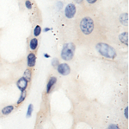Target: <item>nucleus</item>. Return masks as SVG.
<instances>
[{"mask_svg": "<svg viewBox=\"0 0 129 129\" xmlns=\"http://www.w3.org/2000/svg\"><path fill=\"white\" fill-rule=\"evenodd\" d=\"M74 1H75L76 3H82L83 2V0H74Z\"/></svg>", "mask_w": 129, "mask_h": 129, "instance_id": "22", "label": "nucleus"}, {"mask_svg": "<svg viewBox=\"0 0 129 129\" xmlns=\"http://www.w3.org/2000/svg\"><path fill=\"white\" fill-rule=\"evenodd\" d=\"M58 65H59V60L56 59V58H54V59L52 60V66H53V67H57Z\"/></svg>", "mask_w": 129, "mask_h": 129, "instance_id": "19", "label": "nucleus"}, {"mask_svg": "<svg viewBox=\"0 0 129 129\" xmlns=\"http://www.w3.org/2000/svg\"><path fill=\"white\" fill-rule=\"evenodd\" d=\"M13 110H14V106L9 105V106L4 107V108L2 109V114H3V115H8V114H11Z\"/></svg>", "mask_w": 129, "mask_h": 129, "instance_id": "10", "label": "nucleus"}, {"mask_svg": "<svg viewBox=\"0 0 129 129\" xmlns=\"http://www.w3.org/2000/svg\"><path fill=\"white\" fill-rule=\"evenodd\" d=\"M57 70L62 75H67L71 73V68L67 63H60L57 66Z\"/></svg>", "mask_w": 129, "mask_h": 129, "instance_id": "5", "label": "nucleus"}, {"mask_svg": "<svg viewBox=\"0 0 129 129\" xmlns=\"http://www.w3.org/2000/svg\"><path fill=\"white\" fill-rule=\"evenodd\" d=\"M33 109H34V106L33 104H30L28 108V112H27V117H30L32 115V113H33Z\"/></svg>", "mask_w": 129, "mask_h": 129, "instance_id": "16", "label": "nucleus"}, {"mask_svg": "<svg viewBox=\"0 0 129 129\" xmlns=\"http://www.w3.org/2000/svg\"><path fill=\"white\" fill-rule=\"evenodd\" d=\"M36 63V56L34 53L30 52L29 54L27 56V65H28V68H33L34 67Z\"/></svg>", "mask_w": 129, "mask_h": 129, "instance_id": "7", "label": "nucleus"}, {"mask_svg": "<svg viewBox=\"0 0 129 129\" xmlns=\"http://www.w3.org/2000/svg\"><path fill=\"white\" fill-rule=\"evenodd\" d=\"M120 22L123 25H128V13H122L120 17Z\"/></svg>", "mask_w": 129, "mask_h": 129, "instance_id": "12", "label": "nucleus"}, {"mask_svg": "<svg viewBox=\"0 0 129 129\" xmlns=\"http://www.w3.org/2000/svg\"><path fill=\"white\" fill-rule=\"evenodd\" d=\"M79 28H80L81 32L83 35H90L95 29L94 20L90 17H83L80 21V23H79Z\"/></svg>", "mask_w": 129, "mask_h": 129, "instance_id": "2", "label": "nucleus"}, {"mask_svg": "<svg viewBox=\"0 0 129 129\" xmlns=\"http://www.w3.org/2000/svg\"><path fill=\"white\" fill-rule=\"evenodd\" d=\"M38 43H39V42H38V39L36 37H34L32 38L31 40H30L29 42V48L31 50H35L36 49H37L38 47Z\"/></svg>", "mask_w": 129, "mask_h": 129, "instance_id": "11", "label": "nucleus"}, {"mask_svg": "<svg viewBox=\"0 0 129 129\" xmlns=\"http://www.w3.org/2000/svg\"><path fill=\"white\" fill-rule=\"evenodd\" d=\"M41 27L40 26V25H36L35 27H34V36L35 37H39L40 35H41Z\"/></svg>", "mask_w": 129, "mask_h": 129, "instance_id": "15", "label": "nucleus"}, {"mask_svg": "<svg viewBox=\"0 0 129 129\" xmlns=\"http://www.w3.org/2000/svg\"><path fill=\"white\" fill-rule=\"evenodd\" d=\"M26 96H27V92L26 91L22 92L21 95H20L19 99H18L17 102H16V103H17V105H20L21 103H23V101H24V100L26 99Z\"/></svg>", "mask_w": 129, "mask_h": 129, "instance_id": "14", "label": "nucleus"}, {"mask_svg": "<svg viewBox=\"0 0 129 129\" xmlns=\"http://www.w3.org/2000/svg\"><path fill=\"white\" fill-rule=\"evenodd\" d=\"M25 6L28 10H31L32 9V3L30 0H26L25 1Z\"/></svg>", "mask_w": 129, "mask_h": 129, "instance_id": "17", "label": "nucleus"}, {"mask_svg": "<svg viewBox=\"0 0 129 129\" xmlns=\"http://www.w3.org/2000/svg\"><path fill=\"white\" fill-rule=\"evenodd\" d=\"M128 109H129V108H128V107H127V108H125V117H126V119L127 120H128Z\"/></svg>", "mask_w": 129, "mask_h": 129, "instance_id": "20", "label": "nucleus"}, {"mask_svg": "<svg viewBox=\"0 0 129 129\" xmlns=\"http://www.w3.org/2000/svg\"><path fill=\"white\" fill-rule=\"evenodd\" d=\"M108 129H121V128H119V126H118V125L111 124V125H109V126H108Z\"/></svg>", "mask_w": 129, "mask_h": 129, "instance_id": "18", "label": "nucleus"}, {"mask_svg": "<svg viewBox=\"0 0 129 129\" xmlns=\"http://www.w3.org/2000/svg\"><path fill=\"white\" fill-rule=\"evenodd\" d=\"M23 77H24L25 79L28 80V81H30V80H31V78H32V70L30 69V68H27V69L25 70Z\"/></svg>", "mask_w": 129, "mask_h": 129, "instance_id": "13", "label": "nucleus"}, {"mask_svg": "<svg viewBox=\"0 0 129 129\" xmlns=\"http://www.w3.org/2000/svg\"><path fill=\"white\" fill-rule=\"evenodd\" d=\"M76 12H77V8H76L74 3H71L66 5V7H65V16L67 17V18H69V19L73 18Z\"/></svg>", "mask_w": 129, "mask_h": 129, "instance_id": "4", "label": "nucleus"}, {"mask_svg": "<svg viewBox=\"0 0 129 129\" xmlns=\"http://www.w3.org/2000/svg\"><path fill=\"white\" fill-rule=\"evenodd\" d=\"M86 2L89 4H94L97 2V0H86Z\"/></svg>", "mask_w": 129, "mask_h": 129, "instance_id": "21", "label": "nucleus"}, {"mask_svg": "<svg viewBox=\"0 0 129 129\" xmlns=\"http://www.w3.org/2000/svg\"><path fill=\"white\" fill-rule=\"evenodd\" d=\"M119 39L123 44L128 45V32H123L119 36Z\"/></svg>", "mask_w": 129, "mask_h": 129, "instance_id": "9", "label": "nucleus"}, {"mask_svg": "<svg viewBox=\"0 0 129 129\" xmlns=\"http://www.w3.org/2000/svg\"><path fill=\"white\" fill-rule=\"evenodd\" d=\"M57 82V78L55 76H52L50 77V79L48 80V82L47 84V88H46V91H47V94H49L52 90V88H53V86L56 84Z\"/></svg>", "mask_w": 129, "mask_h": 129, "instance_id": "8", "label": "nucleus"}, {"mask_svg": "<svg viewBox=\"0 0 129 129\" xmlns=\"http://www.w3.org/2000/svg\"><path fill=\"white\" fill-rule=\"evenodd\" d=\"M49 30H50V29H49V28H46V29H45V30H44V31H46V32H47V31H48Z\"/></svg>", "mask_w": 129, "mask_h": 129, "instance_id": "23", "label": "nucleus"}, {"mask_svg": "<svg viewBox=\"0 0 129 129\" xmlns=\"http://www.w3.org/2000/svg\"><path fill=\"white\" fill-rule=\"evenodd\" d=\"M97 50L98 53L107 59H114L116 57V50L111 45L106 43H99L97 44Z\"/></svg>", "mask_w": 129, "mask_h": 129, "instance_id": "1", "label": "nucleus"}, {"mask_svg": "<svg viewBox=\"0 0 129 129\" xmlns=\"http://www.w3.org/2000/svg\"><path fill=\"white\" fill-rule=\"evenodd\" d=\"M28 81L27 79H25L24 77H21L16 81V86H17V88L22 92L26 91L27 88H28Z\"/></svg>", "mask_w": 129, "mask_h": 129, "instance_id": "6", "label": "nucleus"}, {"mask_svg": "<svg viewBox=\"0 0 129 129\" xmlns=\"http://www.w3.org/2000/svg\"><path fill=\"white\" fill-rule=\"evenodd\" d=\"M74 52H75V45L72 43H65L61 51V58L65 61H71L73 58Z\"/></svg>", "mask_w": 129, "mask_h": 129, "instance_id": "3", "label": "nucleus"}]
</instances>
